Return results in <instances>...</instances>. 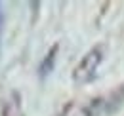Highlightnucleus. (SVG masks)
<instances>
[{
  "mask_svg": "<svg viewBox=\"0 0 124 116\" xmlns=\"http://www.w3.org/2000/svg\"><path fill=\"white\" fill-rule=\"evenodd\" d=\"M103 57H105V46L103 44L93 46L92 50L78 61L77 67H75V71H73V82L75 84H88L90 80H93L99 65L103 63Z\"/></svg>",
  "mask_w": 124,
  "mask_h": 116,
  "instance_id": "nucleus-1",
  "label": "nucleus"
},
{
  "mask_svg": "<svg viewBox=\"0 0 124 116\" xmlns=\"http://www.w3.org/2000/svg\"><path fill=\"white\" fill-rule=\"evenodd\" d=\"M57 50H59V46L55 44V46H52L50 50H48V53L44 55L42 59V63H40V67H38V74H40V78L44 80L50 72H54V67H55V59H57Z\"/></svg>",
  "mask_w": 124,
  "mask_h": 116,
  "instance_id": "nucleus-2",
  "label": "nucleus"
},
{
  "mask_svg": "<svg viewBox=\"0 0 124 116\" xmlns=\"http://www.w3.org/2000/svg\"><path fill=\"white\" fill-rule=\"evenodd\" d=\"M2 29H4V14L0 10V40H2Z\"/></svg>",
  "mask_w": 124,
  "mask_h": 116,
  "instance_id": "nucleus-3",
  "label": "nucleus"
}]
</instances>
